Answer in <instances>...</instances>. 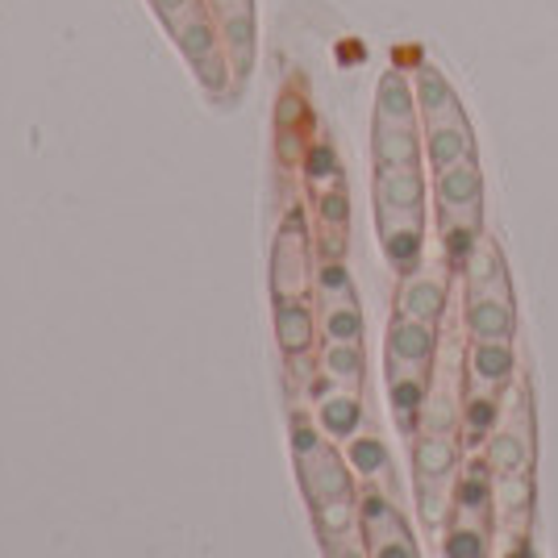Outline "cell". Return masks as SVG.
<instances>
[{"mask_svg":"<svg viewBox=\"0 0 558 558\" xmlns=\"http://www.w3.org/2000/svg\"><path fill=\"white\" fill-rule=\"evenodd\" d=\"M434 196H438V226H475L484 230V171L480 159L438 171L434 175Z\"/></svg>","mask_w":558,"mask_h":558,"instance_id":"cell-2","label":"cell"},{"mask_svg":"<svg viewBox=\"0 0 558 558\" xmlns=\"http://www.w3.org/2000/svg\"><path fill=\"white\" fill-rule=\"evenodd\" d=\"M159 9H163L167 17H175V9H180V13H187V9H192V0H159Z\"/></svg>","mask_w":558,"mask_h":558,"instance_id":"cell-32","label":"cell"},{"mask_svg":"<svg viewBox=\"0 0 558 558\" xmlns=\"http://www.w3.org/2000/svg\"><path fill=\"white\" fill-rule=\"evenodd\" d=\"M463 329L466 342H512L517 338V308L500 296H466Z\"/></svg>","mask_w":558,"mask_h":558,"instance_id":"cell-11","label":"cell"},{"mask_svg":"<svg viewBox=\"0 0 558 558\" xmlns=\"http://www.w3.org/2000/svg\"><path fill=\"white\" fill-rule=\"evenodd\" d=\"M421 150H425L421 125H379L375 121V167H421Z\"/></svg>","mask_w":558,"mask_h":558,"instance_id":"cell-19","label":"cell"},{"mask_svg":"<svg viewBox=\"0 0 558 558\" xmlns=\"http://www.w3.org/2000/svg\"><path fill=\"white\" fill-rule=\"evenodd\" d=\"M463 359L466 396H505L512 388V379H517L512 342H466Z\"/></svg>","mask_w":558,"mask_h":558,"instance_id":"cell-3","label":"cell"},{"mask_svg":"<svg viewBox=\"0 0 558 558\" xmlns=\"http://www.w3.org/2000/svg\"><path fill=\"white\" fill-rule=\"evenodd\" d=\"M505 417V396H463V434L471 446H484L496 434V425Z\"/></svg>","mask_w":558,"mask_h":558,"instance_id":"cell-23","label":"cell"},{"mask_svg":"<svg viewBox=\"0 0 558 558\" xmlns=\"http://www.w3.org/2000/svg\"><path fill=\"white\" fill-rule=\"evenodd\" d=\"M413 93H417L421 125H429V121H466L463 100L454 93V84L446 80V71L425 63L417 71V80H413Z\"/></svg>","mask_w":558,"mask_h":558,"instance_id":"cell-15","label":"cell"},{"mask_svg":"<svg viewBox=\"0 0 558 558\" xmlns=\"http://www.w3.org/2000/svg\"><path fill=\"white\" fill-rule=\"evenodd\" d=\"M438 326L425 322H409V317H392L388 326V367H404V372H434L438 363Z\"/></svg>","mask_w":558,"mask_h":558,"instance_id":"cell-7","label":"cell"},{"mask_svg":"<svg viewBox=\"0 0 558 558\" xmlns=\"http://www.w3.org/2000/svg\"><path fill=\"white\" fill-rule=\"evenodd\" d=\"M413 471L417 488H454L463 471V446L459 434H429L421 429L413 438Z\"/></svg>","mask_w":558,"mask_h":558,"instance_id":"cell-5","label":"cell"},{"mask_svg":"<svg viewBox=\"0 0 558 558\" xmlns=\"http://www.w3.org/2000/svg\"><path fill=\"white\" fill-rule=\"evenodd\" d=\"M463 279H466V296H500V301H512V279H509V263L500 255L496 238H480L475 251L466 255L463 263Z\"/></svg>","mask_w":558,"mask_h":558,"instance_id":"cell-9","label":"cell"},{"mask_svg":"<svg viewBox=\"0 0 558 558\" xmlns=\"http://www.w3.org/2000/svg\"><path fill=\"white\" fill-rule=\"evenodd\" d=\"M322 221H326L329 230H342L347 226V196L342 192H333V196H322Z\"/></svg>","mask_w":558,"mask_h":558,"instance_id":"cell-29","label":"cell"},{"mask_svg":"<svg viewBox=\"0 0 558 558\" xmlns=\"http://www.w3.org/2000/svg\"><path fill=\"white\" fill-rule=\"evenodd\" d=\"M213 4H217L221 17H230V13H251V0H213Z\"/></svg>","mask_w":558,"mask_h":558,"instance_id":"cell-31","label":"cell"},{"mask_svg":"<svg viewBox=\"0 0 558 558\" xmlns=\"http://www.w3.org/2000/svg\"><path fill=\"white\" fill-rule=\"evenodd\" d=\"M496 475H534V434H517L509 425H496L488 442L480 446Z\"/></svg>","mask_w":558,"mask_h":558,"instance_id":"cell-17","label":"cell"},{"mask_svg":"<svg viewBox=\"0 0 558 558\" xmlns=\"http://www.w3.org/2000/svg\"><path fill=\"white\" fill-rule=\"evenodd\" d=\"M350 466L359 471V475H367V480H375V475H384L388 471V450H384V442L379 438H350Z\"/></svg>","mask_w":558,"mask_h":558,"instance_id":"cell-27","label":"cell"},{"mask_svg":"<svg viewBox=\"0 0 558 558\" xmlns=\"http://www.w3.org/2000/svg\"><path fill=\"white\" fill-rule=\"evenodd\" d=\"M375 217H425V175L421 167H375Z\"/></svg>","mask_w":558,"mask_h":558,"instance_id":"cell-4","label":"cell"},{"mask_svg":"<svg viewBox=\"0 0 558 558\" xmlns=\"http://www.w3.org/2000/svg\"><path fill=\"white\" fill-rule=\"evenodd\" d=\"M326 546H329V558H372L367 546H359V542H350V537H333Z\"/></svg>","mask_w":558,"mask_h":558,"instance_id":"cell-30","label":"cell"},{"mask_svg":"<svg viewBox=\"0 0 558 558\" xmlns=\"http://www.w3.org/2000/svg\"><path fill=\"white\" fill-rule=\"evenodd\" d=\"M313 517H317V530L326 542L333 537H350L354 525H359V500L354 496H333V500H322L313 505Z\"/></svg>","mask_w":558,"mask_h":558,"instance_id":"cell-26","label":"cell"},{"mask_svg":"<svg viewBox=\"0 0 558 558\" xmlns=\"http://www.w3.org/2000/svg\"><path fill=\"white\" fill-rule=\"evenodd\" d=\"M276 329H279V347L288 350V354H304V350L313 347V333H317L313 308L304 301H279Z\"/></svg>","mask_w":558,"mask_h":558,"instance_id":"cell-22","label":"cell"},{"mask_svg":"<svg viewBox=\"0 0 558 558\" xmlns=\"http://www.w3.org/2000/svg\"><path fill=\"white\" fill-rule=\"evenodd\" d=\"M429 379L434 372H404V367H388V404H392V417L404 434H421V404L429 392Z\"/></svg>","mask_w":558,"mask_h":558,"instance_id":"cell-14","label":"cell"},{"mask_svg":"<svg viewBox=\"0 0 558 558\" xmlns=\"http://www.w3.org/2000/svg\"><path fill=\"white\" fill-rule=\"evenodd\" d=\"M276 292L279 301H301L308 292V251H304L301 217H292L276 246Z\"/></svg>","mask_w":558,"mask_h":558,"instance_id":"cell-12","label":"cell"},{"mask_svg":"<svg viewBox=\"0 0 558 558\" xmlns=\"http://www.w3.org/2000/svg\"><path fill=\"white\" fill-rule=\"evenodd\" d=\"M322 372H326V379L333 384V388H350V392H359L363 372H367L363 347H359V342H326Z\"/></svg>","mask_w":558,"mask_h":558,"instance_id":"cell-21","label":"cell"},{"mask_svg":"<svg viewBox=\"0 0 558 558\" xmlns=\"http://www.w3.org/2000/svg\"><path fill=\"white\" fill-rule=\"evenodd\" d=\"M379 246L396 271H417L425 255V217H392L379 221Z\"/></svg>","mask_w":558,"mask_h":558,"instance_id":"cell-16","label":"cell"},{"mask_svg":"<svg viewBox=\"0 0 558 558\" xmlns=\"http://www.w3.org/2000/svg\"><path fill=\"white\" fill-rule=\"evenodd\" d=\"M317 421H322V434L338 438V442H350L363 425V404H359V392L350 388H333L317 400Z\"/></svg>","mask_w":558,"mask_h":558,"instance_id":"cell-20","label":"cell"},{"mask_svg":"<svg viewBox=\"0 0 558 558\" xmlns=\"http://www.w3.org/2000/svg\"><path fill=\"white\" fill-rule=\"evenodd\" d=\"M322 329L329 342H359L363 338V313L354 296H338V301H322Z\"/></svg>","mask_w":558,"mask_h":558,"instance_id":"cell-25","label":"cell"},{"mask_svg":"<svg viewBox=\"0 0 558 558\" xmlns=\"http://www.w3.org/2000/svg\"><path fill=\"white\" fill-rule=\"evenodd\" d=\"M317 288H322V301H338V296H354V283H350L347 267L342 263H326L322 276H317Z\"/></svg>","mask_w":558,"mask_h":558,"instance_id":"cell-28","label":"cell"},{"mask_svg":"<svg viewBox=\"0 0 558 558\" xmlns=\"http://www.w3.org/2000/svg\"><path fill=\"white\" fill-rule=\"evenodd\" d=\"M446 304H450L446 271H404L400 288H396V317L438 326L446 317Z\"/></svg>","mask_w":558,"mask_h":558,"instance_id":"cell-6","label":"cell"},{"mask_svg":"<svg viewBox=\"0 0 558 558\" xmlns=\"http://www.w3.org/2000/svg\"><path fill=\"white\" fill-rule=\"evenodd\" d=\"M375 121L379 125H417V93L413 84L404 80V71H384L379 75V88H375Z\"/></svg>","mask_w":558,"mask_h":558,"instance_id":"cell-18","label":"cell"},{"mask_svg":"<svg viewBox=\"0 0 558 558\" xmlns=\"http://www.w3.org/2000/svg\"><path fill=\"white\" fill-rule=\"evenodd\" d=\"M492 484H496V471L488 466V459H484V454H471L463 463V471H459V484H454V517H450V521L496 525Z\"/></svg>","mask_w":558,"mask_h":558,"instance_id":"cell-8","label":"cell"},{"mask_svg":"<svg viewBox=\"0 0 558 558\" xmlns=\"http://www.w3.org/2000/svg\"><path fill=\"white\" fill-rule=\"evenodd\" d=\"M296 463H301V484L313 505L333 500V496H354L347 459L322 438V429L296 425Z\"/></svg>","mask_w":558,"mask_h":558,"instance_id":"cell-1","label":"cell"},{"mask_svg":"<svg viewBox=\"0 0 558 558\" xmlns=\"http://www.w3.org/2000/svg\"><path fill=\"white\" fill-rule=\"evenodd\" d=\"M421 142H425V163L434 167V175L475 159V134L466 121H429L421 130Z\"/></svg>","mask_w":558,"mask_h":558,"instance_id":"cell-13","label":"cell"},{"mask_svg":"<svg viewBox=\"0 0 558 558\" xmlns=\"http://www.w3.org/2000/svg\"><path fill=\"white\" fill-rule=\"evenodd\" d=\"M492 509H496L500 537H525L530 512H534V475H496Z\"/></svg>","mask_w":558,"mask_h":558,"instance_id":"cell-10","label":"cell"},{"mask_svg":"<svg viewBox=\"0 0 558 558\" xmlns=\"http://www.w3.org/2000/svg\"><path fill=\"white\" fill-rule=\"evenodd\" d=\"M442 558H492V525L450 521L442 534Z\"/></svg>","mask_w":558,"mask_h":558,"instance_id":"cell-24","label":"cell"}]
</instances>
